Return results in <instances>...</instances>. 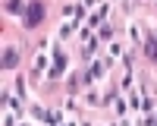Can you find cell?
Returning a JSON list of instances; mask_svg holds the SVG:
<instances>
[{"label": "cell", "mask_w": 157, "mask_h": 126, "mask_svg": "<svg viewBox=\"0 0 157 126\" xmlns=\"http://www.w3.org/2000/svg\"><path fill=\"white\" fill-rule=\"evenodd\" d=\"M16 50H3V66H16Z\"/></svg>", "instance_id": "obj_2"}, {"label": "cell", "mask_w": 157, "mask_h": 126, "mask_svg": "<svg viewBox=\"0 0 157 126\" xmlns=\"http://www.w3.org/2000/svg\"><path fill=\"white\" fill-rule=\"evenodd\" d=\"M41 16H44V6H41V3H32L29 13H25V25H38Z\"/></svg>", "instance_id": "obj_1"}]
</instances>
